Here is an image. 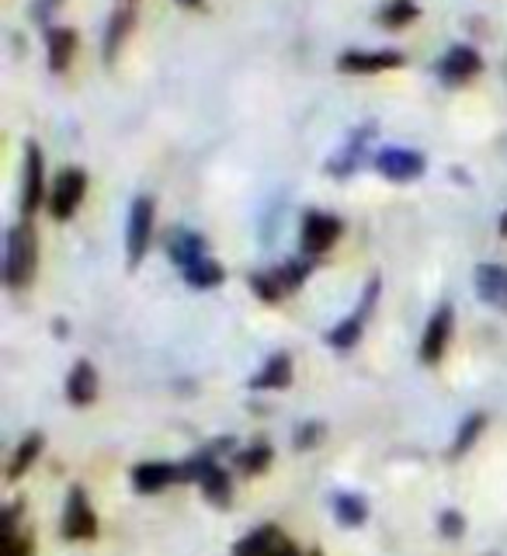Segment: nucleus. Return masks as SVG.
<instances>
[{"instance_id": "412c9836", "label": "nucleus", "mask_w": 507, "mask_h": 556, "mask_svg": "<svg viewBox=\"0 0 507 556\" xmlns=\"http://www.w3.org/2000/svg\"><path fill=\"white\" fill-rule=\"evenodd\" d=\"M46 42H49V70L52 74H63V70L69 66V60H74V49H77L74 28H49Z\"/></svg>"}, {"instance_id": "9b49d317", "label": "nucleus", "mask_w": 507, "mask_h": 556, "mask_svg": "<svg viewBox=\"0 0 507 556\" xmlns=\"http://www.w3.org/2000/svg\"><path fill=\"white\" fill-rule=\"evenodd\" d=\"M483 70V60L473 46H452L445 56L439 60V77L452 87H459L466 80H473Z\"/></svg>"}, {"instance_id": "473e14b6", "label": "nucleus", "mask_w": 507, "mask_h": 556, "mask_svg": "<svg viewBox=\"0 0 507 556\" xmlns=\"http://www.w3.org/2000/svg\"><path fill=\"white\" fill-rule=\"evenodd\" d=\"M52 8H60V0H39V4H35V17H39V22H46Z\"/></svg>"}, {"instance_id": "6ab92c4d", "label": "nucleus", "mask_w": 507, "mask_h": 556, "mask_svg": "<svg viewBox=\"0 0 507 556\" xmlns=\"http://www.w3.org/2000/svg\"><path fill=\"white\" fill-rule=\"evenodd\" d=\"M132 25H136V14H132V8H122V11H115V14L109 17V28H104V46H101V52H104V63H115L118 49H122V42L129 39Z\"/></svg>"}, {"instance_id": "c9c22d12", "label": "nucleus", "mask_w": 507, "mask_h": 556, "mask_svg": "<svg viewBox=\"0 0 507 556\" xmlns=\"http://www.w3.org/2000/svg\"><path fill=\"white\" fill-rule=\"evenodd\" d=\"M309 556H324V553H309Z\"/></svg>"}, {"instance_id": "4be33fe9", "label": "nucleus", "mask_w": 507, "mask_h": 556, "mask_svg": "<svg viewBox=\"0 0 507 556\" xmlns=\"http://www.w3.org/2000/svg\"><path fill=\"white\" fill-rule=\"evenodd\" d=\"M372 132H376L372 122H369L365 129H358L352 139H347V147L334 156V161L327 164V170H330V174H338V178H344V174H352V170L358 167V156H362V150H365V143H369V136H372Z\"/></svg>"}, {"instance_id": "39448f33", "label": "nucleus", "mask_w": 507, "mask_h": 556, "mask_svg": "<svg viewBox=\"0 0 507 556\" xmlns=\"http://www.w3.org/2000/svg\"><path fill=\"white\" fill-rule=\"evenodd\" d=\"M84 191H87V174L80 167L60 170L56 181H52V188H49V199H46L52 219H60V223L74 219V213H77L80 202H84Z\"/></svg>"}, {"instance_id": "f3484780", "label": "nucleus", "mask_w": 507, "mask_h": 556, "mask_svg": "<svg viewBox=\"0 0 507 556\" xmlns=\"http://www.w3.org/2000/svg\"><path fill=\"white\" fill-rule=\"evenodd\" d=\"M289 382H292V358L286 352H278L251 376L248 387L251 390H286Z\"/></svg>"}, {"instance_id": "a878e982", "label": "nucleus", "mask_w": 507, "mask_h": 556, "mask_svg": "<svg viewBox=\"0 0 507 556\" xmlns=\"http://www.w3.org/2000/svg\"><path fill=\"white\" fill-rule=\"evenodd\" d=\"M185 275V282L191 286V289H216L223 278H226V271H223V265L216 257H202L199 265H191L188 271H181Z\"/></svg>"}, {"instance_id": "7c9ffc66", "label": "nucleus", "mask_w": 507, "mask_h": 556, "mask_svg": "<svg viewBox=\"0 0 507 556\" xmlns=\"http://www.w3.org/2000/svg\"><path fill=\"white\" fill-rule=\"evenodd\" d=\"M439 532H442L445 539H462V532H466V518H462V511H456V508L442 511V518H439Z\"/></svg>"}, {"instance_id": "c85d7f7f", "label": "nucleus", "mask_w": 507, "mask_h": 556, "mask_svg": "<svg viewBox=\"0 0 507 556\" xmlns=\"http://www.w3.org/2000/svg\"><path fill=\"white\" fill-rule=\"evenodd\" d=\"M324 439H327V425L324 421H306V425L295 428L292 445H295V452H306V448H317Z\"/></svg>"}, {"instance_id": "b1692460", "label": "nucleus", "mask_w": 507, "mask_h": 556, "mask_svg": "<svg viewBox=\"0 0 507 556\" xmlns=\"http://www.w3.org/2000/svg\"><path fill=\"white\" fill-rule=\"evenodd\" d=\"M334 518L347 529H358L369 521V501H365L362 494H338L334 497Z\"/></svg>"}, {"instance_id": "a211bd4d", "label": "nucleus", "mask_w": 507, "mask_h": 556, "mask_svg": "<svg viewBox=\"0 0 507 556\" xmlns=\"http://www.w3.org/2000/svg\"><path fill=\"white\" fill-rule=\"evenodd\" d=\"M42 445H46V434L42 431H28L22 442H17V448H14V456H11V463H8V480L14 483V480H22L28 469L35 466V459L42 456Z\"/></svg>"}, {"instance_id": "bb28decb", "label": "nucleus", "mask_w": 507, "mask_h": 556, "mask_svg": "<svg viewBox=\"0 0 507 556\" xmlns=\"http://www.w3.org/2000/svg\"><path fill=\"white\" fill-rule=\"evenodd\" d=\"M417 4L414 0H386L379 11H376V17H379V25H386V28H404V25H410V22H417Z\"/></svg>"}, {"instance_id": "0eeeda50", "label": "nucleus", "mask_w": 507, "mask_h": 556, "mask_svg": "<svg viewBox=\"0 0 507 556\" xmlns=\"http://www.w3.org/2000/svg\"><path fill=\"white\" fill-rule=\"evenodd\" d=\"M452 327H456V309L452 303H442L439 309L431 313V320L424 327V338L417 344V355H421L424 365H439L452 344Z\"/></svg>"}, {"instance_id": "393cba45", "label": "nucleus", "mask_w": 507, "mask_h": 556, "mask_svg": "<svg viewBox=\"0 0 507 556\" xmlns=\"http://www.w3.org/2000/svg\"><path fill=\"white\" fill-rule=\"evenodd\" d=\"M237 469L240 473H248V477H261L265 469L275 463V448L271 445H265V442H257V445H251V448H243V452H237Z\"/></svg>"}, {"instance_id": "72a5a7b5", "label": "nucleus", "mask_w": 507, "mask_h": 556, "mask_svg": "<svg viewBox=\"0 0 507 556\" xmlns=\"http://www.w3.org/2000/svg\"><path fill=\"white\" fill-rule=\"evenodd\" d=\"M497 230H500V237H507V213L500 216V223H497Z\"/></svg>"}, {"instance_id": "f03ea898", "label": "nucleus", "mask_w": 507, "mask_h": 556, "mask_svg": "<svg viewBox=\"0 0 507 556\" xmlns=\"http://www.w3.org/2000/svg\"><path fill=\"white\" fill-rule=\"evenodd\" d=\"M181 480L185 483H199L202 494L208 504H216V508H226V504L233 501V480L230 473L216 463L213 452H199V456H191L181 463Z\"/></svg>"}, {"instance_id": "5701e85b", "label": "nucleus", "mask_w": 507, "mask_h": 556, "mask_svg": "<svg viewBox=\"0 0 507 556\" xmlns=\"http://www.w3.org/2000/svg\"><path fill=\"white\" fill-rule=\"evenodd\" d=\"M483 431H486V414L483 410L469 414L456 431V442H452V448H448V459H462L466 452H473V445L480 442Z\"/></svg>"}, {"instance_id": "423d86ee", "label": "nucleus", "mask_w": 507, "mask_h": 556, "mask_svg": "<svg viewBox=\"0 0 507 556\" xmlns=\"http://www.w3.org/2000/svg\"><path fill=\"white\" fill-rule=\"evenodd\" d=\"M60 529H63V535L69 539V543H91V539L98 535V515L91 508V501H87L84 486H69Z\"/></svg>"}, {"instance_id": "20e7f679", "label": "nucleus", "mask_w": 507, "mask_h": 556, "mask_svg": "<svg viewBox=\"0 0 507 556\" xmlns=\"http://www.w3.org/2000/svg\"><path fill=\"white\" fill-rule=\"evenodd\" d=\"M153 219H156V202L150 195H136L132 205H129V223H126V261H129V271H136L139 261H143L147 251H150Z\"/></svg>"}, {"instance_id": "9d476101", "label": "nucleus", "mask_w": 507, "mask_h": 556, "mask_svg": "<svg viewBox=\"0 0 507 556\" xmlns=\"http://www.w3.org/2000/svg\"><path fill=\"white\" fill-rule=\"evenodd\" d=\"M46 164H42V150L39 143L25 147V178H22V213L25 219L46 202Z\"/></svg>"}, {"instance_id": "ddd939ff", "label": "nucleus", "mask_w": 507, "mask_h": 556, "mask_svg": "<svg viewBox=\"0 0 507 556\" xmlns=\"http://www.w3.org/2000/svg\"><path fill=\"white\" fill-rule=\"evenodd\" d=\"M178 480H181V466H170V463L153 459V463H139L132 469V491L136 494H161Z\"/></svg>"}, {"instance_id": "dca6fc26", "label": "nucleus", "mask_w": 507, "mask_h": 556, "mask_svg": "<svg viewBox=\"0 0 507 556\" xmlns=\"http://www.w3.org/2000/svg\"><path fill=\"white\" fill-rule=\"evenodd\" d=\"M338 66L344 74H382V70H393V66H404V52H390V49H379V52H344L338 60Z\"/></svg>"}, {"instance_id": "6e6552de", "label": "nucleus", "mask_w": 507, "mask_h": 556, "mask_svg": "<svg viewBox=\"0 0 507 556\" xmlns=\"http://www.w3.org/2000/svg\"><path fill=\"white\" fill-rule=\"evenodd\" d=\"M428 167L424 161V153H417V150H407V147H386V150H379L376 153V170L382 174V178H390V181H414V178H421Z\"/></svg>"}, {"instance_id": "c756f323", "label": "nucleus", "mask_w": 507, "mask_h": 556, "mask_svg": "<svg viewBox=\"0 0 507 556\" xmlns=\"http://www.w3.org/2000/svg\"><path fill=\"white\" fill-rule=\"evenodd\" d=\"M271 532L275 529H257V532H251V535H243L240 543H237V549H233V556H265L268 553V539H271Z\"/></svg>"}, {"instance_id": "2eb2a0df", "label": "nucleus", "mask_w": 507, "mask_h": 556, "mask_svg": "<svg viewBox=\"0 0 507 556\" xmlns=\"http://www.w3.org/2000/svg\"><path fill=\"white\" fill-rule=\"evenodd\" d=\"M167 254L181 271H188L191 265H199L202 257H208L205 237L195 233V230H181V226H178V230L167 233Z\"/></svg>"}, {"instance_id": "1a4fd4ad", "label": "nucleus", "mask_w": 507, "mask_h": 556, "mask_svg": "<svg viewBox=\"0 0 507 556\" xmlns=\"http://www.w3.org/2000/svg\"><path fill=\"white\" fill-rule=\"evenodd\" d=\"M341 230H344V226H341L338 216H330V213H306L303 216V230H300L303 254H309V257L327 254L338 243Z\"/></svg>"}, {"instance_id": "f704fd0d", "label": "nucleus", "mask_w": 507, "mask_h": 556, "mask_svg": "<svg viewBox=\"0 0 507 556\" xmlns=\"http://www.w3.org/2000/svg\"><path fill=\"white\" fill-rule=\"evenodd\" d=\"M178 4H185V8H195V4H202V0H178Z\"/></svg>"}, {"instance_id": "cd10ccee", "label": "nucleus", "mask_w": 507, "mask_h": 556, "mask_svg": "<svg viewBox=\"0 0 507 556\" xmlns=\"http://www.w3.org/2000/svg\"><path fill=\"white\" fill-rule=\"evenodd\" d=\"M251 289H254L265 303H282L286 295H289L286 282L278 278L275 268H268V271H254V275H251Z\"/></svg>"}, {"instance_id": "aec40b11", "label": "nucleus", "mask_w": 507, "mask_h": 556, "mask_svg": "<svg viewBox=\"0 0 507 556\" xmlns=\"http://www.w3.org/2000/svg\"><path fill=\"white\" fill-rule=\"evenodd\" d=\"M0 556H31V539L17 529V504L4 508V526H0Z\"/></svg>"}, {"instance_id": "4468645a", "label": "nucleus", "mask_w": 507, "mask_h": 556, "mask_svg": "<svg viewBox=\"0 0 507 556\" xmlns=\"http://www.w3.org/2000/svg\"><path fill=\"white\" fill-rule=\"evenodd\" d=\"M98 390H101V379H98V369L87 358H80L74 369L66 376V400L74 407H91L98 400Z\"/></svg>"}, {"instance_id": "f8f14e48", "label": "nucleus", "mask_w": 507, "mask_h": 556, "mask_svg": "<svg viewBox=\"0 0 507 556\" xmlns=\"http://www.w3.org/2000/svg\"><path fill=\"white\" fill-rule=\"evenodd\" d=\"M473 286H477V295L486 306L507 313V268L504 265H494V261H483V265H477Z\"/></svg>"}, {"instance_id": "f257e3e1", "label": "nucleus", "mask_w": 507, "mask_h": 556, "mask_svg": "<svg viewBox=\"0 0 507 556\" xmlns=\"http://www.w3.org/2000/svg\"><path fill=\"white\" fill-rule=\"evenodd\" d=\"M39 271V237H35L31 223H17L8 230V248H4V282L8 289L22 292L35 282Z\"/></svg>"}, {"instance_id": "2f4dec72", "label": "nucleus", "mask_w": 507, "mask_h": 556, "mask_svg": "<svg viewBox=\"0 0 507 556\" xmlns=\"http://www.w3.org/2000/svg\"><path fill=\"white\" fill-rule=\"evenodd\" d=\"M265 556H303V553L295 549L282 532H271V539H268V553H265Z\"/></svg>"}, {"instance_id": "7ed1b4c3", "label": "nucleus", "mask_w": 507, "mask_h": 556, "mask_svg": "<svg viewBox=\"0 0 507 556\" xmlns=\"http://www.w3.org/2000/svg\"><path fill=\"white\" fill-rule=\"evenodd\" d=\"M379 289H382L379 278H369V286H365L358 306H355L352 313H347V317H344L334 330H327V344L334 348V352H352V348L362 341L365 327H369L372 309H376V303H379Z\"/></svg>"}]
</instances>
